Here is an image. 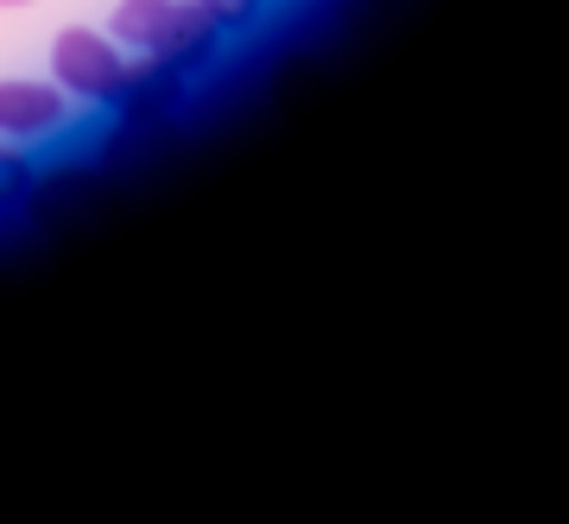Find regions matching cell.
<instances>
[{
  "mask_svg": "<svg viewBox=\"0 0 569 524\" xmlns=\"http://www.w3.org/2000/svg\"><path fill=\"white\" fill-rule=\"evenodd\" d=\"M63 121H70V95L58 82H32V77L0 82V133L7 140H51Z\"/></svg>",
  "mask_w": 569,
  "mask_h": 524,
  "instance_id": "2",
  "label": "cell"
},
{
  "mask_svg": "<svg viewBox=\"0 0 569 524\" xmlns=\"http://www.w3.org/2000/svg\"><path fill=\"white\" fill-rule=\"evenodd\" d=\"M51 77H58V89L70 101H114V89L127 77V58L108 32L63 26L58 39H51Z\"/></svg>",
  "mask_w": 569,
  "mask_h": 524,
  "instance_id": "1",
  "label": "cell"
},
{
  "mask_svg": "<svg viewBox=\"0 0 569 524\" xmlns=\"http://www.w3.org/2000/svg\"><path fill=\"white\" fill-rule=\"evenodd\" d=\"M178 101H183V70H171V63H159L146 51L140 63H127V77L108 108H121L127 127H146V121H159V114H171Z\"/></svg>",
  "mask_w": 569,
  "mask_h": 524,
  "instance_id": "4",
  "label": "cell"
},
{
  "mask_svg": "<svg viewBox=\"0 0 569 524\" xmlns=\"http://www.w3.org/2000/svg\"><path fill=\"white\" fill-rule=\"evenodd\" d=\"M203 13L222 26V32H253L260 13H266V0H203Z\"/></svg>",
  "mask_w": 569,
  "mask_h": 524,
  "instance_id": "7",
  "label": "cell"
},
{
  "mask_svg": "<svg viewBox=\"0 0 569 524\" xmlns=\"http://www.w3.org/2000/svg\"><path fill=\"white\" fill-rule=\"evenodd\" d=\"M164 13H171V0H121L114 7V26H108V39L121 44V51H152L164 32Z\"/></svg>",
  "mask_w": 569,
  "mask_h": 524,
  "instance_id": "5",
  "label": "cell"
},
{
  "mask_svg": "<svg viewBox=\"0 0 569 524\" xmlns=\"http://www.w3.org/2000/svg\"><path fill=\"white\" fill-rule=\"evenodd\" d=\"M32 196H39V164L13 145H0V209H26Z\"/></svg>",
  "mask_w": 569,
  "mask_h": 524,
  "instance_id": "6",
  "label": "cell"
},
{
  "mask_svg": "<svg viewBox=\"0 0 569 524\" xmlns=\"http://www.w3.org/2000/svg\"><path fill=\"white\" fill-rule=\"evenodd\" d=\"M216 51H222V26L203 13V0H171V13H164V32H159V44H152V58L171 63V70H183V77H197V70H209V63H216Z\"/></svg>",
  "mask_w": 569,
  "mask_h": 524,
  "instance_id": "3",
  "label": "cell"
},
{
  "mask_svg": "<svg viewBox=\"0 0 569 524\" xmlns=\"http://www.w3.org/2000/svg\"><path fill=\"white\" fill-rule=\"evenodd\" d=\"M13 7H32V0H0V13H13Z\"/></svg>",
  "mask_w": 569,
  "mask_h": 524,
  "instance_id": "8",
  "label": "cell"
}]
</instances>
